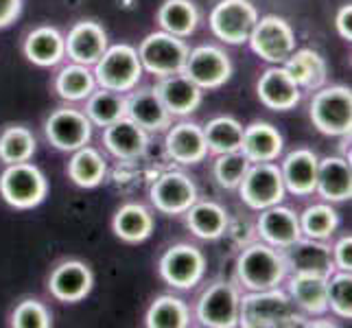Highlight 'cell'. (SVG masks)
<instances>
[{
	"label": "cell",
	"mask_w": 352,
	"mask_h": 328,
	"mask_svg": "<svg viewBox=\"0 0 352 328\" xmlns=\"http://www.w3.org/2000/svg\"><path fill=\"white\" fill-rule=\"evenodd\" d=\"M302 313L296 311L289 294L274 289L250 291L241 298L239 305V326L243 328H283L300 326Z\"/></svg>",
	"instance_id": "6da1fadb"
},
{
	"label": "cell",
	"mask_w": 352,
	"mask_h": 328,
	"mask_svg": "<svg viewBox=\"0 0 352 328\" xmlns=\"http://www.w3.org/2000/svg\"><path fill=\"white\" fill-rule=\"evenodd\" d=\"M287 274L283 250L265 241L243 248L236 259V278L248 291L274 289L285 281Z\"/></svg>",
	"instance_id": "7a4b0ae2"
},
{
	"label": "cell",
	"mask_w": 352,
	"mask_h": 328,
	"mask_svg": "<svg viewBox=\"0 0 352 328\" xmlns=\"http://www.w3.org/2000/svg\"><path fill=\"white\" fill-rule=\"evenodd\" d=\"M92 72L99 88L125 94L138 86L144 70L136 48L129 44H116V46H107V51L94 64Z\"/></svg>",
	"instance_id": "3957f363"
},
{
	"label": "cell",
	"mask_w": 352,
	"mask_h": 328,
	"mask_svg": "<svg viewBox=\"0 0 352 328\" xmlns=\"http://www.w3.org/2000/svg\"><path fill=\"white\" fill-rule=\"evenodd\" d=\"M309 114L313 125L326 136H346L352 127V92L346 86L315 90Z\"/></svg>",
	"instance_id": "277c9868"
},
{
	"label": "cell",
	"mask_w": 352,
	"mask_h": 328,
	"mask_svg": "<svg viewBox=\"0 0 352 328\" xmlns=\"http://www.w3.org/2000/svg\"><path fill=\"white\" fill-rule=\"evenodd\" d=\"M0 195L14 208L29 210L46 199L48 182L40 168L31 162L7 164L0 175Z\"/></svg>",
	"instance_id": "5b68a950"
},
{
	"label": "cell",
	"mask_w": 352,
	"mask_h": 328,
	"mask_svg": "<svg viewBox=\"0 0 352 328\" xmlns=\"http://www.w3.org/2000/svg\"><path fill=\"white\" fill-rule=\"evenodd\" d=\"M138 57L142 70H147L149 75H155L157 79L166 75H175L182 72L184 62L188 57V46L182 38L166 33V31H155L149 33L138 46Z\"/></svg>",
	"instance_id": "8992f818"
},
{
	"label": "cell",
	"mask_w": 352,
	"mask_h": 328,
	"mask_svg": "<svg viewBox=\"0 0 352 328\" xmlns=\"http://www.w3.org/2000/svg\"><path fill=\"white\" fill-rule=\"evenodd\" d=\"M258 11L250 0H219L210 11V31L226 44H245L256 27Z\"/></svg>",
	"instance_id": "52a82bcc"
},
{
	"label": "cell",
	"mask_w": 352,
	"mask_h": 328,
	"mask_svg": "<svg viewBox=\"0 0 352 328\" xmlns=\"http://www.w3.org/2000/svg\"><path fill=\"white\" fill-rule=\"evenodd\" d=\"M239 193L252 210H265L270 206L283 204L287 188L280 166L274 162H252L245 177L241 179Z\"/></svg>",
	"instance_id": "ba28073f"
},
{
	"label": "cell",
	"mask_w": 352,
	"mask_h": 328,
	"mask_svg": "<svg viewBox=\"0 0 352 328\" xmlns=\"http://www.w3.org/2000/svg\"><path fill=\"white\" fill-rule=\"evenodd\" d=\"M248 42L263 62L274 66L285 64L287 57L296 51V33L280 16L258 18Z\"/></svg>",
	"instance_id": "9c48e42d"
},
{
	"label": "cell",
	"mask_w": 352,
	"mask_h": 328,
	"mask_svg": "<svg viewBox=\"0 0 352 328\" xmlns=\"http://www.w3.org/2000/svg\"><path fill=\"white\" fill-rule=\"evenodd\" d=\"M241 291L234 283H212L197 300V320L208 328H234L239 326Z\"/></svg>",
	"instance_id": "30bf717a"
},
{
	"label": "cell",
	"mask_w": 352,
	"mask_h": 328,
	"mask_svg": "<svg viewBox=\"0 0 352 328\" xmlns=\"http://www.w3.org/2000/svg\"><path fill=\"white\" fill-rule=\"evenodd\" d=\"M162 281L179 291H188L195 287L206 272V256L201 254L199 248L195 245H188V243H177V245L168 248L162 259L160 265Z\"/></svg>",
	"instance_id": "8fae6325"
},
{
	"label": "cell",
	"mask_w": 352,
	"mask_h": 328,
	"mask_svg": "<svg viewBox=\"0 0 352 328\" xmlns=\"http://www.w3.org/2000/svg\"><path fill=\"white\" fill-rule=\"evenodd\" d=\"M182 72L201 90H214L232 77V62L223 48L206 44L188 51Z\"/></svg>",
	"instance_id": "7c38bea8"
},
{
	"label": "cell",
	"mask_w": 352,
	"mask_h": 328,
	"mask_svg": "<svg viewBox=\"0 0 352 328\" xmlns=\"http://www.w3.org/2000/svg\"><path fill=\"white\" fill-rule=\"evenodd\" d=\"M92 123L83 109L77 107H57L46 118L44 133L48 142L59 151H77L92 138Z\"/></svg>",
	"instance_id": "4fadbf2b"
},
{
	"label": "cell",
	"mask_w": 352,
	"mask_h": 328,
	"mask_svg": "<svg viewBox=\"0 0 352 328\" xmlns=\"http://www.w3.org/2000/svg\"><path fill=\"white\" fill-rule=\"evenodd\" d=\"M149 199L157 212L184 215L197 201V186L186 173L166 171L151 184Z\"/></svg>",
	"instance_id": "5bb4252c"
},
{
	"label": "cell",
	"mask_w": 352,
	"mask_h": 328,
	"mask_svg": "<svg viewBox=\"0 0 352 328\" xmlns=\"http://www.w3.org/2000/svg\"><path fill=\"white\" fill-rule=\"evenodd\" d=\"M283 256L287 263V272L294 274H315L329 278L335 272L331 245H326L324 241L300 237L283 250Z\"/></svg>",
	"instance_id": "9a60e30c"
},
{
	"label": "cell",
	"mask_w": 352,
	"mask_h": 328,
	"mask_svg": "<svg viewBox=\"0 0 352 328\" xmlns=\"http://www.w3.org/2000/svg\"><path fill=\"white\" fill-rule=\"evenodd\" d=\"M94 285V276L92 270L81 261H64L59 263L51 278H48V291L51 296L59 302H81L86 298Z\"/></svg>",
	"instance_id": "2e32d148"
},
{
	"label": "cell",
	"mask_w": 352,
	"mask_h": 328,
	"mask_svg": "<svg viewBox=\"0 0 352 328\" xmlns=\"http://www.w3.org/2000/svg\"><path fill=\"white\" fill-rule=\"evenodd\" d=\"M125 116L144 131H164L171 127V114L164 107L155 88H133L125 96Z\"/></svg>",
	"instance_id": "e0dca14e"
},
{
	"label": "cell",
	"mask_w": 352,
	"mask_h": 328,
	"mask_svg": "<svg viewBox=\"0 0 352 328\" xmlns=\"http://www.w3.org/2000/svg\"><path fill=\"white\" fill-rule=\"evenodd\" d=\"M256 94L265 107L276 109V112L294 109L302 99L300 86L294 81V77L289 75L283 64L272 66L263 72L256 83Z\"/></svg>",
	"instance_id": "ac0fdd59"
},
{
	"label": "cell",
	"mask_w": 352,
	"mask_h": 328,
	"mask_svg": "<svg viewBox=\"0 0 352 328\" xmlns=\"http://www.w3.org/2000/svg\"><path fill=\"white\" fill-rule=\"evenodd\" d=\"M66 55L75 64L94 66L107 51V33L99 22L83 20L77 22L64 38Z\"/></svg>",
	"instance_id": "d6986e66"
},
{
	"label": "cell",
	"mask_w": 352,
	"mask_h": 328,
	"mask_svg": "<svg viewBox=\"0 0 352 328\" xmlns=\"http://www.w3.org/2000/svg\"><path fill=\"white\" fill-rule=\"evenodd\" d=\"M256 232L261 241L270 243V245L278 250H285L287 245H291V243L302 237L298 215L283 204H276L261 210V217L256 221Z\"/></svg>",
	"instance_id": "ffe728a7"
},
{
	"label": "cell",
	"mask_w": 352,
	"mask_h": 328,
	"mask_svg": "<svg viewBox=\"0 0 352 328\" xmlns=\"http://www.w3.org/2000/svg\"><path fill=\"white\" fill-rule=\"evenodd\" d=\"M166 153L173 162L179 164H199L208 155V147H206L204 129L197 123L190 120H182V123L168 127L166 131Z\"/></svg>",
	"instance_id": "44dd1931"
},
{
	"label": "cell",
	"mask_w": 352,
	"mask_h": 328,
	"mask_svg": "<svg viewBox=\"0 0 352 328\" xmlns=\"http://www.w3.org/2000/svg\"><path fill=\"white\" fill-rule=\"evenodd\" d=\"M155 92L160 94L164 107L171 116H188L201 105L204 90L195 86L184 72L160 77L155 83Z\"/></svg>",
	"instance_id": "7402d4cb"
},
{
	"label": "cell",
	"mask_w": 352,
	"mask_h": 328,
	"mask_svg": "<svg viewBox=\"0 0 352 328\" xmlns=\"http://www.w3.org/2000/svg\"><path fill=\"white\" fill-rule=\"evenodd\" d=\"M318 166L320 157L311 149H294L280 166L285 188L296 197H309L318 186Z\"/></svg>",
	"instance_id": "603a6c76"
},
{
	"label": "cell",
	"mask_w": 352,
	"mask_h": 328,
	"mask_svg": "<svg viewBox=\"0 0 352 328\" xmlns=\"http://www.w3.org/2000/svg\"><path fill=\"white\" fill-rule=\"evenodd\" d=\"M103 144L118 160H136L149 147V136L131 118L123 116L116 123L103 127Z\"/></svg>",
	"instance_id": "cb8c5ba5"
},
{
	"label": "cell",
	"mask_w": 352,
	"mask_h": 328,
	"mask_svg": "<svg viewBox=\"0 0 352 328\" xmlns=\"http://www.w3.org/2000/svg\"><path fill=\"white\" fill-rule=\"evenodd\" d=\"M315 193H320V197L331 204L348 201L352 197V166L348 157L329 155L320 160Z\"/></svg>",
	"instance_id": "d4e9b609"
},
{
	"label": "cell",
	"mask_w": 352,
	"mask_h": 328,
	"mask_svg": "<svg viewBox=\"0 0 352 328\" xmlns=\"http://www.w3.org/2000/svg\"><path fill=\"white\" fill-rule=\"evenodd\" d=\"M241 153L250 162H274L283 153V136L272 123L256 120L248 127H243Z\"/></svg>",
	"instance_id": "484cf974"
},
{
	"label": "cell",
	"mask_w": 352,
	"mask_h": 328,
	"mask_svg": "<svg viewBox=\"0 0 352 328\" xmlns=\"http://www.w3.org/2000/svg\"><path fill=\"white\" fill-rule=\"evenodd\" d=\"M329 278L315 274H294L289 281V298L294 307L305 315H322L329 311L326 300Z\"/></svg>",
	"instance_id": "4316f807"
},
{
	"label": "cell",
	"mask_w": 352,
	"mask_h": 328,
	"mask_svg": "<svg viewBox=\"0 0 352 328\" xmlns=\"http://www.w3.org/2000/svg\"><path fill=\"white\" fill-rule=\"evenodd\" d=\"M24 55L40 68H53L66 57L64 35L55 27H38L24 40Z\"/></svg>",
	"instance_id": "83f0119b"
},
{
	"label": "cell",
	"mask_w": 352,
	"mask_h": 328,
	"mask_svg": "<svg viewBox=\"0 0 352 328\" xmlns=\"http://www.w3.org/2000/svg\"><path fill=\"white\" fill-rule=\"evenodd\" d=\"M283 66L287 68L289 75L294 77L300 90H309V92L320 90L326 83V77H329V68H326L324 57L320 53L311 51V48L294 51L287 57V62Z\"/></svg>",
	"instance_id": "f1b7e54d"
},
{
	"label": "cell",
	"mask_w": 352,
	"mask_h": 328,
	"mask_svg": "<svg viewBox=\"0 0 352 328\" xmlns=\"http://www.w3.org/2000/svg\"><path fill=\"white\" fill-rule=\"evenodd\" d=\"M184 215L190 232L204 241L221 239L230 223L226 208L217 201H195Z\"/></svg>",
	"instance_id": "f546056e"
},
{
	"label": "cell",
	"mask_w": 352,
	"mask_h": 328,
	"mask_svg": "<svg viewBox=\"0 0 352 328\" xmlns=\"http://www.w3.org/2000/svg\"><path fill=\"white\" fill-rule=\"evenodd\" d=\"M114 234L125 243H142L153 232V215L140 204H125L112 219Z\"/></svg>",
	"instance_id": "4dcf8cb0"
},
{
	"label": "cell",
	"mask_w": 352,
	"mask_h": 328,
	"mask_svg": "<svg viewBox=\"0 0 352 328\" xmlns=\"http://www.w3.org/2000/svg\"><path fill=\"white\" fill-rule=\"evenodd\" d=\"M157 22L162 31L175 35V38H188L195 33L199 24V11L192 0H164L157 9Z\"/></svg>",
	"instance_id": "1f68e13d"
},
{
	"label": "cell",
	"mask_w": 352,
	"mask_h": 328,
	"mask_svg": "<svg viewBox=\"0 0 352 328\" xmlns=\"http://www.w3.org/2000/svg\"><path fill=\"white\" fill-rule=\"evenodd\" d=\"M105 157L96 149L83 144L77 151H72L68 162V177L72 179V184H77L79 188H94L105 179Z\"/></svg>",
	"instance_id": "d6a6232c"
},
{
	"label": "cell",
	"mask_w": 352,
	"mask_h": 328,
	"mask_svg": "<svg viewBox=\"0 0 352 328\" xmlns=\"http://www.w3.org/2000/svg\"><path fill=\"white\" fill-rule=\"evenodd\" d=\"M94 90H96V81L90 66L72 62L59 70L55 77V92L68 103L86 101Z\"/></svg>",
	"instance_id": "836d02e7"
},
{
	"label": "cell",
	"mask_w": 352,
	"mask_h": 328,
	"mask_svg": "<svg viewBox=\"0 0 352 328\" xmlns=\"http://www.w3.org/2000/svg\"><path fill=\"white\" fill-rule=\"evenodd\" d=\"M206 147L210 153H230V151H241V140H243V125L232 116H217L208 120V125L201 127Z\"/></svg>",
	"instance_id": "e575fe53"
},
{
	"label": "cell",
	"mask_w": 352,
	"mask_h": 328,
	"mask_svg": "<svg viewBox=\"0 0 352 328\" xmlns=\"http://www.w3.org/2000/svg\"><path fill=\"white\" fill-rule=\"evenodd\" d=\"M86 116L94 127H107L125 116V94L99 88L86 99Z\"/></svg>",
	"instance_id": "d590c367"
},
{
	"label": "cell",
	"mask_w": 352,
	"mask_h": 328,
	"mask_svg": "<svg viewBox=\"0 0 352 328\" xmlns=\"http://www.w3.org/2000/svg\"><path fill=\"white\" fill-rule=\"evenodd\" d=\"M144 324L149 328H186L190 324V311L184 300L160 296L151 302Z\"/></svg>",
	"instance_id": "8d00e7d4"
},
{
	"label": "cell",
	"mask_w": 352,
	"mask_h": 328,
	"mask_svg": "<svg viewBox=\"0 0 352 328\" xmlns=\"http://www.w3.org/2000/svg\"><path fill=\"white\" fill-rule=\"evenodd\" d=\"M38 142L29 127L22 125H9L0 131V162L5 164H18L29 162Z\"/></svg>",
	"instance_id": "74e56055"
},
{
	"label": "cell",
	"mask_w": 352,
	"mask_h": 328,
	"mask_svg": "<svg viewBox=\"0 0 352 328\" xmlns=\"http://www.w3.org/2000/svg\"><path fill=\"white\" fill-rule=\"evenodd\" d=\"M298 219L302 237L315 241L331 239L339 228V215L331 204H313L302 215H298Z\"/></svg>",
	"instance_id": "f35d334b"
},
{
	"label": "cell",
	"mask_w": 352,
	"mask_h": 328,
	"mask_svg": "<svg viewBox=\"0 0 352 328\" xmlns=\"http://www.w3.org/2000/svg\"><path fill=\"white\" fill-rule=\"evenodd\" d=\"M329 309L342 320H352V274L335 270L326 285Z\"/></svg>",
	"instance_id": "ab89813d"
},
{
	"label": "cell",
	"mask_w": 352,
	"mask_h": 328,
	"mask_svg": "<svg viewBox=\"0 0 352 328\" xmlns=\"http://www.w3.org/2000/svg\"><path fill=\"white\" fill-rule=\"evenodd\" d=\"M250 164L252 162L241 151L219 153V155H217L214 164H212V175H214L217 184H219L221 188L234 190V188H239L241 179L245 177Z\"/></svg>",
	"instance_id": "60d3db41"
},
{
	"label": "cell",
	"mask_w": 352,
	"mask_h": 328,
	"mask_svg": "<svg viewBox=\"0 0 352 328\" xmlns=\"http://www.w3.org/2000/svg\"><path fill=\"white\" fill-rule=\"evenodd\" d=\"M11 326L14 328H51L53 315L40 300L27 298L11 313Z\"/></svg>",
	"instance_id": "b9f144b4"
},
{
	"label": "cell",
	"mask_w": 352,
	"mask_h": 328,
	"mask_svg": "<svg viewBox=\"0 0 352 328\" xmlns=\"http://www.w3.org/2000/svg\"><path fill=\"white\" fill-rule=\"evenodd\" d=\"M335 270L339 272H352V237L344 234L335 245L331 248Z\"/></svg>",
	"instance_id": "7bdbcfd3"
},
{
	"label": "cell",
	"mask_w": 352,
	"mask_h": 328,
	"mask_svg": "<svg viewBox=\"0 0 352 328\" xmlns=\"http://www.w3.org/2000/svg\"><path fill=\"white\" fill-rule=\"evenodd\" d=\"M22 11V0H0V29L16 22Z\"/></svg>",
	"instance_id": "ee69618b"
},
{
	"label": "cell",
	"mask_w": 352,
	"mask_h": 328,
	"mask_svg": "<svg viewBox=\"0 0 352 328\" xmlns=\"http://www.w3.org/2000/svg\"><path fill=\"white\" fill-rule=\"evenodd\" d=\"M335 27H337V33L342 35L344 40H348V42L352 40V5L350 3L337 11Z\"/></svg>",
	"instance_id": "f6af8a7d"
}]
</instances>
